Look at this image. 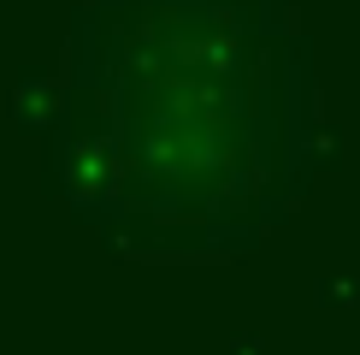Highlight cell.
I'll use <instances>...</instances> for the list:
<instances>
[{
	"mask_svg": "<svg viewBox=\"0 0 360 355\" xmlns=\"http://www.w3.org/2000/svg\"><path fill=\"white\" fill-rule=\"evenodd\" d=\"M254 48L231 0H83L65 42L53 172L89 225L177 243L254 189Z\"/></svg>",
	"mask_w": 360,
	"mask_h": 355,
	"instance_id": "obj_1",
	"label": "cell"
}]
</instances>
